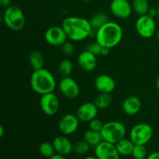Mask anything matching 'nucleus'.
<instances>
[{"mask_svg": "<svg viewBox=\"0 0 159 159\" xmlns=\"http://www.w3.org/2000/svg\"><path fill=\"white\" fill-rule=\"evenodd\" d=\"M44 39L48 44L51 46H61L67 41L68 36L62 26H51L46 30Z\"/></svg>", "mask_w": 159, "mask_h": 159, "instance_id": "nucleus-8", "label": "nucleus"}, {"mask_svg": "<svg viewBox=\"0 0 159 159\" xmlns=\"http://www.w3.org/2000/svg\"><path fill=\"white\" fill-rule=\"evenodd\" d=\"M60 102L54 93L42 95L40 99V107L42 112L48 116H53L58 111Z\"/></svg>", "mask_w": 159, "mask_h": 159, "instance_id": "nucleus-9", "label": "nucleus"}, {"mask_svg": "<svg viewBox=\"0 0 159 159\" xmlns=\"http://www.w3.org/2000/svg\"><path fill=\"white\" fill-rule=\"evenodd\" d=\"M48 159H67L66 157L64 156V155H59V154H54V155H53L52 157H51L50 158Z\"/></svg>", "mask_w": 159, "mask_h": 159, "instance_id": "nucleus-36", "label": "nucleus"}, {"mask_svg": "<svg viewBox=\"0 0 159 159\" xmlns=\"http://www.w3.org/2000/svg\"><path fill=\"white\" fill-rule=\"evenodd\" d=\"M3 23L13 31H20L26 25V19L22 9L16 6L11 5L6 8L2 16Z\"/></svg>", "mask_w": 159, "mask_h": 159, "instance_id": "nucleus-4", "label": "nucleus"}, {"mask_svg": "<svg viewBox=\"0 0 159 159\" xmlns=\"http://www.w3.org/2000/svg\"><path fill=\"white\" fill-rule=\"evenodd\" d=\"M136 159H147V158H136Z\"/></svg>", "mask_w": 159, "mask_h": 159, "instance_id": "nucleus-43", "label": "nucleus"}, {"mask_svg": "<svg viewBox=\"0 0 159 159\" xmlns=\"http://www.w3.org/2000/svg\"><path fill=\"white\" fill-rule=\"evenodd\" d=\"M157 16L159 17V6L157 7Z\"/></svg>", "mask_w": 159, "mask_h": 159, "instance_id": "nucleus-40", "label": "nucleus"}, {"mask_svg": "<svg viewBox=\"0 0 159 159\" xmlns=\"http://www.w3.org/2000/svg\"><path fill=\"white\" fill-rule=\"evenodd\" d=\"M101 134L105 141L116 144L126 135V127L119 121H110L104 124Z\"/></svg>", "mask_w": 159, "mask_h": 159, "instance_id": "nucleus-5", "label": "nucleus"}, {"mask_svg": "<svg viewBox=\"0 0 159 159\" xmlns=\"http://www.w3.org/2000/svg\"><path fill=\"white\" fill-rule=\"evenodd\" d=\"M95 155L98 159H120V156L116 145L105 141L95 148Z\"/></svg>", "mask_w": 159, "mask_h": 159, "instance_id": "nucleus-12", "label": "nucleus"}, {"mask_svg": "<svg viewBox=\"0 0 159 159\" xmlns=\"http://www.w3.org/2000/svg\"><path fill=\"white\" fill-rule=\"evenodd\" d=\"M146 155H147V150L144 145L135 144L132 152V156L134 157V158H146Z\"/></svg>", "mask_w": 159, "mask_h": 159, "instance_id": "nucleus-28", "label": "nucleus"}, {"mask_svg": "<svg viewBox=\"0 0 159 159\" xmlns=\"http://www.w3.org/2000/svg\"><path fill=\"white\" fill-rule=\"evenodd\" d=\"M147 159H159V152H155L151 153L147 157Z\"/></svg>", "mask_w": 159, "mask_h": 159, "instance_id": "nucleus-33", "label": "nucleus"}, {"mask_svg": "<svg viewBox=\"0 0 159 159\" xmlns=\"http://www.w3.org/2000/svg\"><path fill=\"white\" fill-rule=\"evenodd\" d=\"M110 11L119 19H127L132 12V5L127 0H113L110 3Z\"/></svg>", "mask_w": 159, "mask_h": 159, "instance_id": "nucleus-13", "label": "nucleus"}, {"mask_svg": "<svg viewBox=\"0 0 159 159\" xmlns=\"http://www.w3.org/2000/svg\"><path fill=\"white\" fill-rule=\"evenodd\" d=\"M109 54H110V48H104V47H102V50H101L100 55L101 56H103V57H105V56L108 55Z\"/></svg>", "mask_w": 159, "mask_h": 159, "instance_id": "nucleus-34", "label": "nucleus"}, {"mask_svg": "<svg viewBox=\"0 0 159 159\" xmlns=\"http://www.w3.org/2000/svg\"><path fill=\"white\" fill-rule=\"evenodd\" d=\"M30 64L34 68V70H39L43 68L44 65V57L43 54L38 51H34L29 54L28 57Z\"/></svg>", "mask_w": 159, "mask_h": 159, "instance_id": "nucleus-21", "label": "nucleus"}, {"mask_svg": "<svg viewBox=\"0 0 159 159\" xmlns=\"http://www.w3.org/2000/svg\"><path fill=\"white\" fill-rule=\"evenodd\" d=\"M135 28L138 34L143 38L153 37L156 30V24L153 17L148 14L140 16L135 23Z\"/></svg>", "mask_w": 159, "mask_h": 159, "instance_id": "nucleus-7", "label": "nucleus"}, {"mask_svg": "<svg viewBox=\"0 0 159 159\" xmlns=\"http://www.w3.org/2000/svg\"><path fill=\"white\" fill-rule=\"evenodd\" d=\"M157 39H158V40L159 42V30H158V32H157Z\"/></svg>", "mask_w": 159, "mask_h": 159, "instance_id": "nucleus-41", "label": "nucleus"}, {"mask_svg": "<svg viewBox=\"0 0 159 159\" xmlns=\"http://www.w3.org/2000/svg\"><path fill=\"white\" fill-rule=\"evenodd\" d=\"M122 38V28L115 22H107L96 33V41L102 47L110 49L119 44Z\"/></svg>", "mask_w": 159, "mask_h": 159, "instance_id": "nucleus-2", "label": "nucleus"}, {"mask_svg": "<svg viewBox=\"0 0 159 159\" xmlns=\"http://www.w3.org/2000/svg\"><path fill=\"white\" fill-rule=\"evenodd\" d=\"M39 152L43 157L50 158L55 154V150L53 144L49 142H43L39 146Z\"/></svg>", "mask_w": 159, "mask_h": 159, "instance_id": "nucleus-26", "label": "nucleus"}, {"mask_svg": "<svg viewBox=\"0 0 159 159\" xmlns=\"http://www.w3.org/2000/svg\"><path fill=\"white\" fill-rule=\"evenodd\" d=\"M99 109L94 102H87L82 104L76 111V116L81 122H90L96 118Z\"/></svg>", "mask_w": 159, "mask_h": 159, "instance_id": "nucleus-14", "label": "nucleus"}, {"mask_svg": "<svg viewBox=\"0 0 159 159\" xmlns=\"http://www.w3.org/2000/svg\"><path fill=\"white\" fill-rule=\"evenodd\" d=\"M54 150L57 154L67 156L73 152V144L66 135H61L57 137L53 141Z\"/></svg>", "mask_w": 159, "mask_h": 159, "instance_id": "nucleus-16", "label": "nucleus"}, {"mask_svg": "<svg viewBox=\"0 0 159 159\" xmlns=\"http://www.w3.org/2000/svg\"><path fill=\"white\" fill-rule=\"evenodd\" d=\"M62 27L65 30L68 38L72 41H81L90 37L93 28L89 20L82 17L71 16L65 19L62 22Z\"/></svg>", "mask_w": 159, "mask_h": 159, "instance_id": "nucleus-1", "label": "nucleus"}, {"mask_svg": "<svg viewBox=\"0 0 159 159\" xmlns=\"http://www.w3.org/2000/svg\"><path fill=\"white\" fill-rule=\"evenodd\" d=\"M115 145H116V150L119 152L120 155H124V156H128V155H132L135 144L130 139L124 138V139L120 140L119 142L116 143Z\"/></svg>", "mask_w": 159, "mask_h": 159, "instance_id": "nucleus-20", "label": "nucleus"}, {"mask_svg": "<svg viewBox=\"0 0 159 159\" xmlns=\"http://www.w3.org/2000/svg\"><path fill=\"white\" fill-rule=\"evenodd\" d=\"M84 140L89 144L90 147L94 148L104 141L100 131H96V130H93L91 129L85 132Z\"/></svg>", "mask_w": 159, "mask_h": 159, "instance_id": "nucleus-19", "label": "nucleus"}, {"mask_svg": "<svg viewBox=\"0 0 159 159\" xmlns=\"http://www.w3.org/2000/svg\"><path fill=\"white\" fill-rule=\"evenodd\" d=\"M30 85L36 93L42 96L47 93H54L56 82L52 73L43 68L34 71L30 78Z\"/></svg>", "mask_w": 159, "mask_h": 159, "instance_id": "nucleus-3", "label": "nucleus"}, {"mask_svg": "<svg viewBox=\"0 0 159 159\" xmlns=\"http://www.w3.org/2000/svg\"><path fill=\"white\" fill-rule=\"evenodd\" d=\"M84 159H98V158L96 156V155H95V156H88Z\"/></svg>", "mask_w": 159, "mask_h": 159, "instance_id": "nucleus-39", "label": "nucleus"}, {"mask_svg": "<svg viewBox=\"0 0 159 159\" xmlns=\"http://www.w3.org/2000/svg\"><path fill=\"white\" fill-rule=\"evenodd\" d=\"M11 2H12V0H0V5H1L2 7L4 8H7L10 6Z\"/></svg>", "mask_w": 159, "mask_h": 159, "instance_id": "nucleus-32", "label": "nucleus"}, {"mask_svg": "<svg viewBox=\"0 0 159 159\" xmlns=\"http://www.w3.org/2000/svg\"><path fill=\"white\" fill-rule=\"evenodd\" d=\"M153 136V129L149 124L141 123L134 126L130 132V139L134 144L145 145Z\"/></svg>", "mask_w": 159, "mask_h": 159, "instance_id": "nucleus-6", "label": "nucleus"}, {"mask_svg": "<svg viewBox=\"0 0 159 159\" xmlns=\"http://www.w3.org/2000/svg\"><path fill=\"white\" fill-rule=\"evenodd\" d=\"M102 48V47L101 46L97 41H96L90 43V44H89L88 46L86 47V50L88 51H89V52H91L92 54H95L96 56H98V55H100Z\"/></svg>", "mask_w": 159, "mask_h": 159, "instance_id": "nucleus-30", "label": "nucleus"}, {"mask_svg": "<svg viewBox=\"0 0 159 159\" xmlns=\"http://www.w3.org/2000/svg\"><path fill=\"white\" fill-rule=\"evenodd\" d=\"M141 102L137 96H129L126 98L122 104V109L124 113L129 116H134L140 111Z\"/></svg>", "mask_w": 159, "mask_h": 159, "instance_id": "nucleus-18", "label": "nucleus"}, {"mask_svg": "<svg viewBox=\"0 0 159 159\" xmlns=\"http://www.w3.org/2000/svg\"><path fill=\"white\" fill-rule=\"evenodd\" d=\"M112 102V97L110 93H100L94 101V103L99 110H102L110 107Z\"/></svg>", "mask_w": 159, "mask_h": 159, "instance_id": "nucleus-23", "label": "nucleus"}, {"mask_svg": "<svg viewBox=\"0 0 159 159\" xmlns=\"http://www.w3.org/2000/svg\"><path fill=\"white\" fill-rule=\"evenodd\" d=\"M95 87L99 93H111L114 90L116 82L113 77L108 75H100L97 76L94 82Z\"/></svg>", "mask_w": 159, "mask_h": 159, "instance_id": "nucleus-15", "label": "nucleus"}, {"mask_svg": "<svg viewBox=\"0 0 159 159\" xmlns=\"http://www.w3.org/2000/svg\"><path fill=\"white\" fill-rule=\"evenodd\" d=\"M89 123V129H91V130H96V131L101 132V130H102L104 125V124H102V121L96 119V118L92 120Z\"/></svg>", "mask_w": 159, "mask_h": 159, "instance_id": "nucleus-31", "label": "nucleus"}, {"mask_svg": "<svg viewBox=\"0 0 159 159\" xmlns=\"http://www.w3.org/2000/svg\"><path fill=\"white\" fill-rule=\"evenodd\" d=\"M148 14L150 16L152 17H155V16H157V9H154V8H150V9H149L148 12Z\"/></svg>", "mask_w": 159, "mask_h": 159, "instance_id": "nucleus-35", "label": "nucleus"}, {"mask_svg": "<svg viewBox=\"0 0 159 159\" xmlns=\"http://www.w3.org/2000/svg\"><path fill=\"white\" fill-rule=\"evenodd\" d=\"M73 65L68 59H65L61 61L58 65V71L60 75L63 77H68L72 73Z\"/></svg>", "mask_w": 159, "mask_h": 159, "instance_id": "nucleus-25", "label": "nucleus"}, {"mask_svg": "<svg viewBox=\"0 0 159 159\" xmlns=\"http://www.w3.org/2000/svg\"><path fill=\"white\" fill-rule=\"evenodd\" d=\"M132 8L134 11L140 16L148 14L150 9L148 0H133Z\"/></svg>", "mask_w": 159, "mask_h": 159, "instance_id": "nucleus-24", "label": "nucleus"}, {"mask_svg": "<svg viewBox=\"0 0 159 159\" xmlns=\"http://www.w3.org/2000/svg\"><path fill=\"white\" fill-rule=\"evenodd\" d=\"M90 148L91 147L89 144L85 140L76 141L75 144H73V152L77 155H85L89 152Z\"/></svg>", "mask_w": 159, "mask_h": 159, "instance_id": "nucleus-27", "label": "nucleus"}, {"mask_svg": "<svg viewBox=\"0 0 159 159\" xmlns=\"http://www.w3.org/2000/svg\"><path fill=\"white\" fill-rule=\"evenodd\" d=\"M89 20L93 30L96 31L99 28L102 27L103 25H105L107 22H109V17L107 14L103 12H98V13L94 14Z\"/></svg>", "mask_w": 159, "mask_h": 159, "instance_id": "nucleus-22", "label": "nucleus"}, {"mask_svg": "<svg viewBox=\"0 0 159 159\" xmlns=\"http://www.w3.org/2000/svg\"><path fill=\"white\" fill-rule=\"evenodd\" d=\"M61 50L62 52L64 53V54L68 57H70V56L74 54L75 51V46L71 42L69 41H66L65 43L61 45Z\"/></svg>", "mask_w": 159, "mask_h": 159, "instance_id": "nucleus-29", "label": "nucleus"}, {"mask_svg": "<svg viewBox=\"0 0 159 159\" xmlns=\"http://www.w3.org/2000/svg\"><path fill=\"white\" fill-rule=\"evenodd\" d=\"M58 89L64 96L71 99L78 97L80 92V89L76 81L70 76L62 78L58 84Z\"/></svg>", "mask_w": 159, "mask_h": 159, "instance_id": "nucleus-10", "label": "nucleus"}, {"mask_svg": "<svg viewBox=\"0 0 159 159\" xmlns=\"http://www.w3.org/2000/svg\"><path fill=\"white\" fill-rule=\"evenodd\" d=\"M4 134V128H3L2 126H0V137H3Z\"/></svg>", "mask_w": 159, "mask_h": 159, "instance_id": "nucleus-37", "label": "nucleus"}, {"mask_svg": "<svg viewBox=\"0 0 159 159\" xmlns=\"http://www.w3.org/2000/svg\"><path fill=\"white\" fill-rule=\"evenodd\" d=\"M84 1H86V2H89V1H92V0H84Z\"/></svg>", "mask_w": 159, "mask_h": 159, "instance_id": "nucleus-42", "label": "nucleus"}, {"mask_svg": "<svg viewBox=\"0 0 159 159\" xmlns=\"http://www.w3.org/2000/svg\"><path fill=\"white\" fill-rule=\"evenodd\" d=\"M77 61L79 67L86 71H93L96 68L97 64L96 56L87 50L79 54V55L78 56Z\"/></svg>", "mask_w": 159, "mask_h": 159, "instance_id": "nucleus-17", "label": "nucleus"}, {"mask_svg": "<svg viewBox=\"0 0 159 159\" xmlns=\"http://www.w3.org/2000/svg\"><path fill=\"white\" fill-rule=\"evenodd\" d=\"M156 88L159 91V75L158 76V78H157L156 79Z\"/></svg>", "mask_w": 159, "mask_h": 159, "instance_id": "nucleus-38", "label": "nucleus"}, {"mask_svg": "<svg viewBox=\"0 0 159 159\" xmlns=\"http://www.w3.org/2000/svg\"><path fill=\"white\" fill-rule=\"evenodd\" d=\"M80 120L76 114L67 113L64 115L58 123V129L64 135H70L74 134L79 127Z\"/></svg>", "mask_w": 159, "mask_h": 159, "instance_id": "nucleus-11", "label": "nucleus"}]
</instances>
